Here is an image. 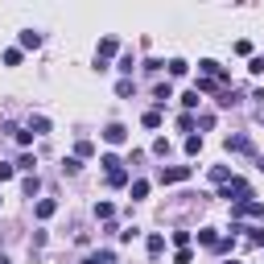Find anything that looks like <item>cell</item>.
I'll return each instance as SVG.
<instances>
[{
    "mask_svg": "<svg viewBox=\"0 0 264 264\" xmlns=\"http://www.w3.org/2000/svg\"><path fill=\"white\" fill-rule=\"evenodd\" d=\"M219 198H227L231 207H240V203H248V198H252V186H248L244 178H227L223 190H219Z\"/></svg>",
    "mask_w": 264,
    "mask_h": 264,
    "instance_id": "cell-1",
    "label": "cell"
},
{
    "mask_svg": "<svg viewBox=\"0 0 264 264\" xmlns=\"http://www.w3.org/2000/svg\"><path fill=\"white\" fill-rule=\"evenodd\" d=\"M231 219H264V203H256V198H248V203L231 207Z\"/></svg>",
    "mask_w": 264,
    "mask_h": 264,
    "instance_id": "cell-2",
    "label": "cell"
},
{
    "mask_svg": "<svg viewBox=\"0 0 264 264\" xmlns=\"http://www.w3.org/2000/svg\"><path fill=\"white\" fill-rule=\"evenodd\" d=\"M194 170H190V165H170V170H161V182L165 186H174V182H186Z\"/></svg>",
    "mask_w": 264,
    "mask_h": 264,
    "instance_id": "cell-3",
    "label": "cell"
},
{
    "mask_svg": "<svg viewBox=\"0 0 264 264\" xmlns=\"http://www.w3.org/2000/svg\"><path fill=\"white\" fill-rule=\"evenodd\" d=\"M104 141H108V145H124V141H128V128H124V124H108V128H104Z\"/></svg>",
    "mask_w": 264,
    "mask_h": 264,
    "instance_id": "cell-4",
    "label": "cell"
},
{
    "mask_svg": "<svg viewBox=\"0 0 264 264\" xmlns=\"http://www.w3.org/2000/svg\"><path fill=\"white\" fill-rule=\"evenodd\" d=\"M54 211H58V203H54V198H42V203L33 207V215H38V219H50Z\"/></svg>",
    "mask_w": 264,
    "mask_h": 264,
    "instance_id": "cell-5",
    "label": "cell"
},
{
    "mask_svg": "<svg viewBox=\"0 0 264 264\" xmlns=\"http://www.w3.org/2000/svg\"><path fill=\"white\" fill-rule=\"evenodd\" d=\"M227 149L231 153H252V141L248 137H227Z\"/></svg>",
    "mask_w": 264,
    "mask_h": 264,
    "instance_id": "cell-6",
    "label": "cell"
},
{
    "mask_svg": "<svg viewBox=\"0 0 264 264\" xmlns=\"http://www.w3.org/2000/svg\"><path fill=\"white\" fill-rule=\"evenodd\" d=\"M29 132H33V137H46V132H50V120H46V116H33V120H29Z\"/></svg>",
    "mask_w": 264,
    "mask_h": 264,
    "instance_id": "cell-7",
    "label": "cell"
},
{
    "mask_svg": "<svg viewBox=\"0 0 264 264\" xmlns=\"http://www.w3.org/2000/svg\"><path fill=\"white\" fill-rule=\"evenodd\" d=\"M116 50H120V42H116V38H104V42H99V58H104V62H108Z\"/></svg>",
    "mask_w": 264,
    "mask_h": 264,
    "instance_id": "cell-8",
    "label": "cell"
},
{
    "mask_svg": "<svg viewBox=\"0 0 264 264\" xmlns=\"http://www.w3.org/2000/svg\"><path fill=\"white\" fill-rule=\"evenodd\" d=\"M21 46H25V50H38V46H42V33L25 29V33H21Z\"/></svg>",
    "mask_w": 264,
    "mask_h": 264,
    "instance_id": "cell-9",
    "label": "cell"
},
{
    "mask_svg": "<svg viewBox=\"0 0 264 264\" xmlns=\"http://www.w3.org/2000/svg\"><path fill=\"white\" fill-rule=\"evenodd\" d=\"M198 244H207V248H219V236H215L211 227H203V231H198Z\"/></svg>",
    "mask_w": 264,
    "mask_h": 264,
    "instance_id": "cell-10",
    "label": "cell"
},
{
    "mask_svg": "<svg viewBox=\"0 0 264 264\" xmlns=\"http://www.w3.org/2000/svg\"><path fill=\"white\" fill-rule=\"evenodd\" d=\"M153 99H157V104H165V99H174V87H170V83H157Z\"/></svg>",
    "mask_w": 264,
    "mask_h": 264,
    "instance_id": "cell-11",
    "label": "cell"
},
{
    "mask_svg": "<svg viewBox=\"0 0 264 264\" xmlns=\"http://www.w3.org/2000/svg\"><path fill=\"white\" fill-rule=\"evenodd\" d=\"M112 260H116V256H112V252H91V256H87V260H83V264H112Z\"/></svg>",
    "mask_w": 264,
    "mask_h": 264,
    "instance_id": "cell-12",
    "label": "cell"
},
{
    "mask_svg": "<svg viewBox=\"0 0 264 264\" xmlns=\"http://www.w3.org/2000/svg\"><path fill=\"white\" fill-rule=\"evenodd\" d=\"M149 252L161 256V252H165V236H157V231H153V236H149Z\"/></svg>",
    "mask_w": 264,
    "mask_h": 264,
    "instance_id": "cell-13",
    "label": "cell"
},
{
    "mask_svg": "<svg viewBox=\"0 0 264 264\" xmlns=\"http://www.w3.org/2000/svg\"><path fill=\"white\" fill-rule=\"evenodd\" d=\"M112 215H116L112 203H95V219H112Z\"/></svg>",
    "mask_w": 264,
    "mask_h": 264,
    "instance_id": "cell-14",
    "label": "cell"
},
{
    "mask_svg": "<svg viewBox=\"0 0 264 264\" xmlns=\"http://www.w3.org/2000/svg\"><path fill=\"white\" fill-rule=\"evenodd\" d=\"M186 71H190V66H186V62H182V58H174V62H170V75H174V79H182V75H186Z\"/></svg>",
    "mask_w": 264,
    "mask_h": 264,
    "instance_id": "cell-15",
    "label": "cell"
},
{
    "mask_svg": "<svg viewBox=\"0 0 264 264\" xmlns=\"http://www.w3.org/2000/svg\"><path fill=\"white\" fill-rule=\"evenodd\" d=\"M124 182H128L124 170H112V174H108V186H124Z\"/></svg>",
    "mask_w": 264,
    "mask_h": 264,
    "instance_id": "cell-16",
    "label": "cell"
},
{
    "mask_svg": "<svg viewBox=\"0 0 264 264\" xmlns=\"http://www.w3.org/2000/svg\"><path fill=\"white\" fill-rule=\"evenodd\" d=\"M33 165H38V161H33V153H25V157L17 161V170H25V174H33Z\"/></svg>",
    "mask_w": 264,
    "mask_h": 264,
    "instance_id": "cell-17",
    "label": "cell"
},
{
    "mask_svg": "<svg viewBox=\"0 0 264 264\" xmlns=\"http://www.w3.org/2000/svg\"><path fill=\"white\" fill-rule=\"evenodd\" d=\"M198 149H203V137H190V141H186V153L198 157Z\"/></svg>",
    "mask_w": 264,
    "mask_h": 264,
    "instance_id": "cell-18",
    "label": "cell"
},
{
    "mask_svg": "<svg viewBox=\"0 0 264 264\" xmlns=\"http://www.w3.org/2000/svg\"><path fill=\"white\" fill-rule=\"evenodd\" d=\"M62 170H66V174H79L83 165H79V157H66V161H62Z\"/></svg>",
    "mask_w": 264,
    "mask_h": 264,
    "instance_id": "cell-19",
    "label": "cell"
},
{
    "mask_svg": "<svg viewBox=\"0 0 264 264\" xmlns=\"http://www.w3.org/2000/svg\"><path fill=\"white\" fill-rule=\"evenodd\" d=\"M145 128H161V112H145Z\"/></svg>",
    "mask_w": 264,
    "mask_h": 264,
    "instance_id": "cell-20",
    "label": "cell"
},
{
    "mask_svg": "<svg viewBox=\"0 0 264 264\" xmlns=\"http://www.w3.org/2000/svg\"><path fill=\"white\" fill-rule=\"evenodd\" d=\"M75 153H79V157H91V153H95V145H91V141H79V145H75Z\"/></svg>",
    "mask_w": 264,
    "mask_h": 264,
    "instance_id": "cell-21",
    "label": "cell"
},
{
    "mask_svg": "<svg viewBox=\"0 0 264 264\" xmlns=\"http://www.w3.org/2000/svg\"><path fill=\"white\" fill-rule=\"evenodd\" d=\"M132 66H137V58H132V54H124V58H120V71H124V75H132Z\"/></svg>",
    "mask_w": 264,
    "mask_h": 264,
    "instance_id": "cell-22",
    "label": "cell"
},
{
    "mask_svg": "<svg viewBox=\"0 0 264 264\" xmlns=\"http://www.w3.org/2000/svg\"><path fill=\"white\" fill-rule=\"evenodd\" d=\"M182 108H198V91H186L182 95Z\"/></svg>",
    "mask_w": 264,
    "mask_h": 264,
    "instance_id": "cell-23",
    "label": "cell"
},
{
    "mask_svg": "<svg viewBox=\"0 0 264 264\" xmlns=\"http://www.w3.org/2000/svg\"><path fill=\"white\" fill-rule=\"evenodd\" d=\"M104 170H108V174H112V170H120V157H116V153H108V157H104Z\"/></svg>",
    "mask_w": 264,
    "mask_h": 264,
    "instance_id": "cell-24",
    "label": "cell"
},
{
    "mask_svg": "<svg viewBox=\"0 0 264 264\" xmlns=\"http://www.w3.org/2000/svg\"><path fill=\"white\" fill-rule=\"evenodd\" d=\"M149 194V182H132V198H145Z\"/></svg>",
    "mask_w": 264,
    "mask_h": 264,
    "instance_id": "cell-25",
    "label": "cell"
},
{
    "mask_svg": "<svg viewBox=\"0 0 264 264\" xmlns=\"http://www.w3.org/2000/svg\"><path fill=\"white\" fill-rule=\"evenodd\" d=\"M211 178H215V182H227L231 174H227V165H215V170H211Z\"/></svg>",
    "mask_w": 264,
    "mask_h": 264,
    "instance_id": "cell-26",
    "label": "cell"
},
{
    "mask_svg": "<svg viewBox=\"0 0 264 264\" xmlns=\"http://www.w3.org/2000/svg\"><path fill=\"white\" fill-rule=\"evenodd\" d=\"M9 178H13V165H9V161H0V182H9Z\"/></svg>",
    "mask_w": 264,
    "mask_h": 264,
    "instance_id": "cell-27",
    "label": "cell"
},
{
    "mask_svg": "<svg viewBox=\"0 0 264 264\" xmlns=\"http://www.w3.org/2000/svg\"><path fill=\"white\" fill-rule=\"evenodd\" d=\"M252 244H264V227H252Z\"/></svg>",
    "mask_w": 264,
    "mask_h": 264,
    "instance_id": "cell-28",
    "label": "cell"
},
{
    "mask_svg": "<svg viewBox=\"0 0 264 264\" xmlns=\"http://www.w3.org/2000/svg\"><path fill=\"white\" fill-rule=\"evenodd\" d=\"M0 264H9V260H5V256H0Z\"/></svg>",
    "mask_w": 264,
    "mask_h": 264,
    "instance_id": "cell-29",
    "label": "cell"
},
{
    "mask_svg": "<svg viewBox=\"0 0 264 264\" xmlns=\"http://www.w3.org/2000/svg\"><path fill=\"white\" fill-rule=\"evenodd\" d=\"M227 264H240V260H227Z\"/></svg>",
    "mask_w": 264,
    "mask_h": 264,
    "instance_id": "cell-30",
    "label": "cell"
},
{
    "mask_svg": "<svg viewBox=\"0 0 264 264\" xmlns=\"http://www.w3.org/2000/svg\"><path fill=\"white\" fill-rule=\"evenodd\" d=\"M260 124H264V112H260Z\"/></svg>",
    "mask_w": 264,
    "mask_h": 264,
    "instance_id": "cell-31",
    "label": "cell"
}]
</instances>
